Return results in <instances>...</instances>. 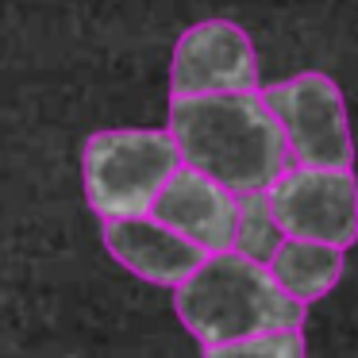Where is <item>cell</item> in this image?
Masks as SVG:
<instances>
[{
	"label": "cell",
	"mask_w": 358,
	"mask_h": 358,
	"mask_svg": "<svg viewBox=\"0 0 358 358\" xmlns=\"http://www.w3.org/2000/svg\"><path fill=\"white\" fill-rule=\"evenodd\" d=\"M281 243H285V231H281L278 216H273L270 193H266V189L243 193L239 208H235V243H231V250H239V255L270 266V258L278 255Z\"/></svg>",
	"instance_id": "10"
},
{
	"label": "cell",
	"mask_w": 358,
	"mask_h": 358,
	"mask_svg": "<svg viewBox=\"0 0 358 358\" xmlns=\"http://www.w3.org/2000/svg\"><path fill=\"white\" fill-rule=\"evenodd\" d=\"M258 55L250 35L231 20H201L181 31L170 62V96L255 93Z\"/></svg>",
	"instance_id": "6"
},
{
	"label": "cell",
	"mask_w": 358,
	"mask_h": 358,
	"mask_svg": "<svg viewBox=\"0 0 358 358\" xmlns=\"http://www.w3.org/2000/svg\"><path fill=\"white\" fill-rule=\"evenodd\" d=\"M170 127H112L93 131L81 147V185L89 208L104 220L147 216L166 181L181 170Z\"/></svg>",
	"instance_id": "3"
},
{
	"label": "cell",
	"mask_w": 358,
	"mask_h": 358,
	"mask_svg": "<svg viewBox=\"0 0 358 358\" xmlns=\"http://www.w3.org/2000/svg\"><path fill=\"white\" fill-rule=\"evenodd\" d=\"M201 358H308L304 355V331L301 327H281V331H262L250 339H231L216 347H201Z\"/></svg>",
	"instance_id": "11"
},
{
	"label": "cell",
	"mask_w": 358,
	"mask_h": 358,
	"mask_svg": "<svg viewBox=\"0 0 358 358\" xmlns=\"http://www.w3.org/2000/svg\"><path fill=\"white\" fill-rule=\"evenodd\" d=\"M173 308L201 347L304 324V304L273 281L270 266L239 250H216L204 258L173 289Z\"/></svg>",
	"instance_id": "2"
},
{
	"label": "cell",
	"mask_w": 358,
	"mask_h": 358,
	"mask_svg": "<svg viewBox=\"0 0 358 358\" xmlns=\"http://www.w3.org/2000/svg\"><path fill=\"white\" fill-rule=\"evenodd\" d=\"M343 270H347V250L312 239H285L278 247V255L270 258L273 281L301 304L327 296L339 285Z\"/></svg>",
	"instance_id": "9"
},
{
	"label": "cell",
	"mask_w": 358,
	"mask_h": 358,
	"mask_svg": "<svg viewBox=\"0 0 358 358\" xmlns=\"http://www.w3.org/2000/svg\"><path fill=\"white\" fill-rule=\"evenodd\" d=\"M270 204L285 239H312L331 247L358 243V178L355 170L289 166L270 189Z\"/></svg>",
	"instance_id": "5"
},
{
	"label": "cell",
	"mask_w": 358,
	"mask_h": 358,
	"mask_svg": "<svg viewBox=\"0 0 358 358\" xmlns=\"http://www.w3.org/2000/svg\"><path fill=\"white\" fill-rule=\"evenodd\" d=\"M104 247L127 273L166 289H178L208 258V250H201L193 239H185L170 224H162L155 212L104 220Z\"/></svg>",
	"instance_id": "7"
},
{
	"label": "cell",
	"mask_w": 358,
	"mask_h": 358,
	"mask_svg": "<svg viewBox=\"0 0 358 358\" xmlns=\"http://www.w3.org/2000/svg\"><path fill=\"white\" fill-rule=\"evenodd\" d=\"M235 208H239V196L227 185L193 166H181L166 181L150 212L185 239H193L201 250L216 255V250H231L235 243Z\"/></svg>",
	"instance_id": "8"
},
{
	"label": "cell",
	"mask_w": 358,
	"mask_h": 358,
	"mask_svg": "<svg viewBox=\"0 0 358 358\" xmlns=\"http://www.w3.org/2000/svg\"><path fill=\"white\" fill-rule=\"evenodd\" d=\"M262 96L278 116L281 135L289 143V158L296 166H327V170H350L355 166L347 101H343V89L327 73L304 70L296 78L266 85Z\"/></svg>",
	"instance_id": "4"
},
{
	"label": "cell",
	"mask_w": 358,
	"mask_h": 358,
	"mask_svg": "<svg viewBox=\"0 0 358 358\" xmlns=\"http://www.w3.org/2000/svg\"><path fill=\"white\" fill-rule=\"evenodd\" d=\"M170 135L181 162L216 178L235 196L270 189L293 166L289 143L262 89L170 96Z\"/></svg>",
	"instance_id": "1"
}]
</instances>
